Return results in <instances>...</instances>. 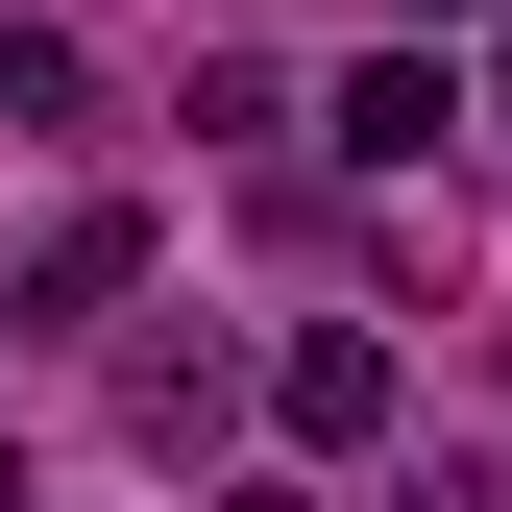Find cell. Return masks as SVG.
Instances as JSON below:
<instances>
[{"label":"cell","instance_id":"cell-4","mask_svg":"<svg viewBox=\"0 0 512 512\" xmlns=\"http://www.w3.org/2000/svg\"><path fill=\"white\" fill-rule=\"evenodd\" d=\"M98 74H74V25H0V122H74Z\"/></svg>","mask_w":512,"mask_h":512},{"label":"cell","instance_id":"cell-2","mask_svg":"<svg viewBox=\"0 0 512 512\" xmlns=\"http://www.w3.org/2000/svg\"><path fill=\"white\" fill-rule=\"evenodd\" d=\"M269 391H293V439H366V415H391V342H342V317H317Z\"/></svg>","mask_w":512,"mask_h":512},{"label":"cell","instance_id":"cell-3","mask_svg":"<svg viewBox=\"0 0 512 512\" xmlns=\"http://www.w3.org/2000/svg\"><path fill=\"white\" fill-rule=\"evenodd\" d=\"M122 269H147V220H122V196H98V220H49V269H25V293H49V317H98Z\"/></svg>","mask_w":512,"mask_h":512},{"label":"cell","instance_id":"cell-1","mask_svg":"<svg viewBox=\"0 0 512 512\" xmlns=\"http://www.w3.org/2000/svg\"><path fill=\"white\" fill-rule=\"evenodd\" d=\"M439 122H464V98H439V49H366V74H342V147H366V171H415Z\"/></svg>","mask_w":512,"mask_h":512}]
</instances>
